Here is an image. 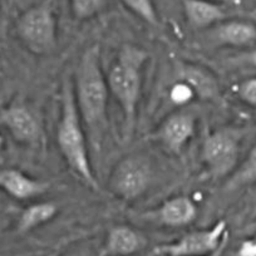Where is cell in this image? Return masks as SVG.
Wrapping results in <instances>:
<instances>
[{
  "instance_id": "17",
  "label": "cell",
  "mask_w": 256,
  "mask_h": 256,
  "mask_svg": "<svg viewBox=\"0 0 256 256\" xmlns=\"http://www.w3.org/2000/svg\"><path fill=\"white\" fill-rule=\"evenodd\" d=\"M256 184V142L226 184L228 191Z\"/></svg>"
},
{
  "instance_id": "19",
  "label": "cell",
  "mask_w": 256,
  "mask_h": 256,
  "mask_svg": "<svg viewBox=\"0 0 256 256\" xmlns=\"http://www.w3.org/2000/svg\"><path fill=\"white\" fill-rule=\"evenodd\" d=\"M168 98L172 104L176 107H186L198 100L196 90L192 88L190 83L184 80H177L168 90Z\"/></svg>"
},
{
  "instance_id": "22",
  "label": "cell",
  "mask_w": 256,
  "mask_h": 256,
  "mask_svg": "<svg viewBox=\"0 0 256 256\" xmlns=\"http://www.w3.org/2000/svg\"><path fill=\"white\" fill-rule=\"evenodd\" d=\"M234 63L240 64V66H246V67L256 68V48L250 49V50L235 56Z\"/></svg>"
},
{
  "instance_id": "13",
  "label": "cell",
  "mask_w": 256,
  "mask_h": 256,
  "mask_svg": "<svg viewBox=\"0 0 256 256\" xmlns=\"http://www.w3.org/2000/svg\"><path fill=\"white\" fill-rule=\"evenodd\" d=\"M212 38L218 46H250L256 43V26L246 20H224L215 26Z\"/></svg>"
},
{
  "instance_id": "14",
  "label": "cell",
  "mask_w": 256,
  "mask_h": 256,
  "mask_svg": "<svg viewBox=\"0 0 256 256\" xmlns=\"http://www.w3.org/2000/svg\"><path fill=\"white\" fill-rule=\"evenodd\" d=\"M184 12L190 26L198 29L218 26L226 19L222 6L208 0H184Z\"/></svg>"
},
{
  "instance_id": "6",
  "label": "cell",
  "mask_w": 256,
  "mask_h": 256,
  "mask_svg": "<svg viewBox=\"0 0 256 256\" xmlns=\"http://www.w3.org/2000/svg\"><path fill=\"white\" fill-rule=\"evenodd\" d=\"M152 181V167L142 156H128L113 168L110 178V191L123 201H134L148 190Z\"/></svg>"
},
{
  "instance_id": "7",
  "label": "cell",
  "mask_w": 256,
  "mask_h": 256,
  "mask_svg": "<svg viewBox=\"0 0 256 256\" xmlns=\"http://www.w3.org/2000/svg\"><path fill=\"white\" fill-rule=\"evenodd\" d=\"M228 238V224L220 220L210 228L192 231L171 244L156 246L157 256H211Z\"/></svg>"
},
{
  "instance_id": "20",
  "label": "cell",
  "mask_w": 256,
  "mask_h": 256,
  "mask_svg": "<svg viewBox=\"0 0 256 256\" xmlns=\"http://www.w3.org/2000/svg\"><path fill=\"white\" fill-rule=\"evenodd\" d=\"M126 6L140 19L146 22L150 26H156L158 24L156 6L154 0H120Z\"/></svg>"
},
{
  "instance_id": "1",
  "label": "cell",
  "mask_w": 256,
  "mask_h": 256,
  "mask_svg": "<svg viewBox=\"0 0 256 256\" xmlns=\"http://www.w3.org/2000/svg\"><path fill=\"white\" fill-rule=\"evenodd\" d=\"M74 96L88 140L96 154L102 150L110 128V88L102 68L98 44L86 49L74 76Z\"/></svg>"
},
{
  "instance_id": "12",
  "label": "cell",
  "mask_w": 256,
  "mask_h": 256,
  "mask_svg": "<svg viewBox=\"0 0 256 256\" xmlns=\"http://www.w3.org/2000/svg\"><path fill=\"white\" fill-rule=\"evenodd\" d=\"M198 218V206L188 196H174L164 201L156 211L154 218L167 228H184Z\"/></svg>"
},
{
  "instance_id": "11",
  "label": "cell",
  "mask_w": 256,
  "mask_h": 256,
  "mask_svg": "<svg viewBox=\"0 0 256 256\" xmlns=\"http://www.w3.org/2000/svg\"><path fill=\"white\" fill-rule=\"evenodd\" d=\"M146 240L144 236L127 225L113 226L108 232L100 256H131L144 250Z\"/></svg>"
},
{
  "instance_id": "3",
  "label": "cell",
  "mask_w": 256,
  "mask_h": 256,
  "mask_svg": "<svg viewBox=\"0 0 256 256\" xmlns=\"http://www.w3.org/2000/svg\"><path fill=\"white\" fill-rule=\"evenodd\" d=\"M148 59L144 48L126 44L118 52L107 76L108 88L122 108L123 140L131 141L134 134L137 108L142 90V70Z\"/></svg>"
},
{
  "instance_id": "25",
  "label": "cell",
  "mask_w": 256,
  "mask_h": 256,
  "mask_svg": "<svg viewBox=\"0 0 256 256\" xmlns=\"http://www.w3.org/2000/svg\"><path fill=\"white\" fill-rule=\"evenodd\" d=\"M208 2H212V3H216V4H235V6H238V4H240L241 0H208Z\"/></svg>"
},
{
  "instance_id": "16",
  "label": "cell",
  "mask_w": 256,
  "mask_h": 256,
  "mask_svg": "<svg viewBox=\"0 0 256 256\" xmlns=\"http://www.w3.org/2000/svg\"><path fill=\"white\" fill-rule=\"evenodd\" d=\"M59 212V208L56 204L50 202V201H42V202L32 204L26 206L20 214L18 220L19 232H29L44 224L53 220Z\"/></svg>"
},
{
  "instance_id": "2",
  "label": "cell",
  "mask_w": 256,
  "mask_h": 256,
  "mask_svg": "<svg viewBox=\"0 0 256 256\" xmlns=\"http://www.w3.org/2000/svg\"><path fill=\"white\" fill-rule=\"evenodd\" d=\"M56 138L62 157L76 176L86 186L100 191V184L90 162L87 132L76 103L74 87L70 80H66L62 88L60 116Z\"/></svg>"
},
{
  "instance_id": "10",
  "label": "cell",
  "mask_w": 256,
  "mask_h": 256,
  "mask_svg": "<svg viewBox=\"0 0 256 256\" xmlns=\"http://www.w3.org/2000/svg\"><path fill=\"white\" fill-rule=\"evenodd\" d=\"M49 188L46 182L36 180L16 168L0 170V190L16 200L24 201L43 195Z\"/></svg>"
},
{
  "instance_id": "26",
  "label": "cell",
  "mask_w": 256,
  "mask_h": 256,
  "mask_svg": "<svg viewBox=\"0 0 256 256\" xmlns=\"http://www.w3.org/2000/svg\"><path fill=\"white\" fill-rule=\"evenodd\" d=\"M3 148H4V137H3V134H0V154H2Z\"/></svg>"
},
{
  "instance_id": "23",
  "label": "cell",
  "mask_w": 256,
  "mask_h": 256,
  "mask_svg": "<svg viewBox=\"0 0 256 256\" xmlns=\"http://www.w3.org/2000/svg\"><path fill=\"white\" fill-rule=\"evenodd\" d=\"M238 256H256V238H250L240 244Z\"/></svg>"
},
{
  "instance_id": "21",
  "label": "cell",
  "mask_w": 256,
  "mask_h": 256,
  "mask_svg": "<svg viewBox=\"0 0 256 256\" xmlns=\"http://www.w3.org/2000/svg\"><path fill=\"white\" fill-rule=\"evenodd\" d=\"M238 97L250 107L256 108V77H250L236 86Z\"/></svg>"
},
{
  "instance_id": "15",
  "label": "cell",
  "mask_w": 256,
  "mask_h": 256,
  "mask_svg": "<svg viewBox=\"0 0 256 256\" xmlns=\"http://www.w3.org/2000/svg\"><path fill=\"white\" fill-rule=\"evenodd\" d=\"M178 78L190 83L200 100H215L220 94V84L215 76L200 66L184 64L178 70Z\"/></svg>"
},
{
  "instance_id": "24",
  "label": "cell",
  "mask_w": 256,
  "mask_h": 256,
  "mask_svg": "<svg viewBox=\"0 0 256 256\" xmlns=\"http://www.w3.org/2000/svg\"><path fill=\"white\" fill-rule=\"evenodd\" d=\"M63 256H100V254L96 252L90 246H80V248H72Z\"/></svg>"
},
{
  "instance_id": "18",
  "label": "cell",
  "mask_w": 256,
  "mask_h": 256,
  "mask_svg": "<svg viewBox=\"0 0 256 256\" xmlns=\"http://www.w3.org/2000/svg\"><path fill=\"white\" fill-rule=\"evenodd\" d=\"M108 0H70L72 14L77 20H88L102 13Z\"/></svg>"
},
{
  "instance_id": "5",
  "label": "cell",
  "mask_w": 256,
  "mask_h": 256,
  "mask_svg": "<svg viewBox=\"0 0 256 256\" xmlns=\"http://www.w3.org/2000/svg\"><path fill=\"white\" fill-rule=\"evenodd\" d=\"M241 134L234 128H220L208 134L202 144L204 166L212 180L230 177L238 166Z\"/></svg>"
},
{
  "instance_id": "4",
  "label": "cell",
  "mask_w": 256,
  "mask_h": 256,
  "mask_svg": "<svg viewBox=\"0 0 256 256\" xmlns=\"http://www.w3.org/2000/svg\"><path fill=\"white\" fill-rule=\"evenodd\" d=\"M16 33L30 53L50 54L58 43V24L50 0L24 12L16 22Z\"/></svg>"
},
{
  "instance_id": "8",
  "label": "cell",
  "mask_w": 256,
  "mask_h": 256,
  "mask_svg": "<svg viewBox=\"0 0 256 256\" xmlns=\"http://www.w3.org/2000/svg\"><path fill=\"white\" fill-rule=\"evenodd\" d=\"M0 123L16 142L34 146L42 140V126L36 113L24 104H13L0 113Z\"/></svg>"
},
{
  "instance_id": "9",
  "label": "cell",
  "mask_w": 256,
  "mask_h": 256,
  "mask_svg": "<svg viewBox=\"0 0 256 256\" xmlns=\"http://www.w3.org/2000/svg\"><path fill=\"white\" fill-rule=\"evenodd\" d=\"M196 131V116L187 110L172 113L162 122L157 137L172 154H181Z\"/></svg>"
}]
</instances>
